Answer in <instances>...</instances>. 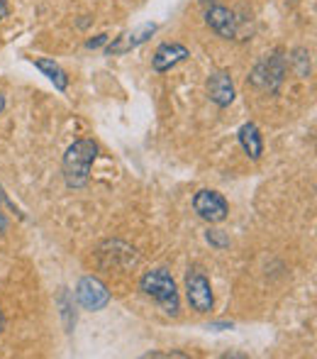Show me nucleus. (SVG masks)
I'll return each mask as SVG.
<instances>
[{
	"mask_svg": "<svg viewBox=\"0 0 317 359\" xmlns=\"http://www.w3.org/2000/svg\"><path fill=\"white\" fill-rule=\"evenodd\" d=\"M205 90H208V98L213 100L218 108H230L237 98V90H234L232 74L227 69H218L208 76L205 81Z\"/></svg>",
	"mask_w": 317,
	"mask_h": 359,
	"instance_id": "nucleus-8",
	"label": "nucleus"
},
{
	"mask_svg": "<svg viewBox=\"0 0 317 359\" xmlns=\"http://www.w3.org/2000/svg\"><path fill=\"white\" fill-rule=\"evenodd\" d=\"M157 32H159L157 22H144V25H139V27L129 29V32H122L120 37H115L113 42H108L105 54H110V57L127 54V52H132V49L142 47L144 42H149V39H152V34H157Z\"/></svg>",
	"mask_w": 317,
	"mask_h": 359,
	"instance_id": "nucleus-6",
	"label": "nucleus"
},
{
	"mask_svg": "<svg viewBox=\"0 0 317 359\" xmlns=\"http://www.w3.org/2000/svg\"><path fill=\"white\" fill-rule=\"evenodd\" d=\"M3 330H5V316H3V311H0V335H3Z\"/></svg>",
	"mask_w": 317,
	"mask_h": 359,
	"instance_id": "nucleus-21",
	"label": "nucleus"
},
{
	"mask_svg": "<svg viewBox=\"0 0 317 359\" xmlns=\"http://www.w3.org/2000/svg\"><path fill=\"white\" fill-rule=\"evenodd\" d=\"M286 74H288V59L281 49H276L251 69V74L246 76V86L261 90V93H279Z\"/></svg>",
	"mask_w": 317,
	"mask_h": 359,
	"instance_id": "nucleus-2",
	"label": "nucleus"
},
{
	"mask_svg": "<svg viewBox=\"0 0 317 359\" xmlns=\"http://www.w3.org/2000/svg\"><path fill=\"white\" fill-rule=\"evenodd\" d=\"M185 298L195 313H210L215 306L213 286L200 266H190L185 271Z\"/></svg>",
	"mask_w": 317,
	"mask_h": 359,
	"instance_id": "nucleus-4",
	"label": "nucleus"
},
{
	"mask_svg": "<svg viewBox=\"0 0 317 359\" xmlns=\"http://www.w3.org/2000/svg\"><path fill=\"white\" fill-rule=\"evenodd\" d=\"M190 57L188 47L181 42H164L157 47V52H154L152 57V69L157 74H166L171 72V69H176L178 64H183L185 59Z\"/></svg>",
	"mask_w": 317,
	"mask_h": 359,
	"instance_id": "nucleus-10",
	"label": "nucleus"
},
{
	"mask_svg": "<svg viewBox=\"0 0 317 359\" xmlns=\"http://www.w3.org/2000/svg\"><path fill=\"white\" fill-rule=\"evenodd\" d=\"M237 140L244 149V154L249 156L251 161H259L261 154H264V137H261V130L256 123H244L237 130Z\"/></svg>",
	"mask_w": 317,
	"mask_h": 359,
	"instance_id": "nucleus-11",
	"label": "nucleus"
},
{
	"mask_svg": "<svg viewBox=\"0 0 317 359\" xmlns=\"http://www.w3.org/2000/svg\"><path fill=\"white\" fill-rule=\"evenodd\" d=\"M32 64L44 76H47L49 81H52L54 88H57L59 93H66V90H69V74H66V69L59 67L54 59H32Z\"/></svg>",
	"mask_w": 317,
	"mask_h": 359,
	"instance_id": "nucleus-12",
	"label": "nucleus"
},
{
	"mask_svg": "<svg viewBox=\"0 0 317 359\" xmlns=\"http://www.w3.org/2000/svg\"><path fill=\"white\" fill-rule=\"evenodd\" d=\"M10 15V8H8V0H0V22Z\"/></svg>",
	"mask_w": 317,
	"mask_h": 359,
	"instance_id": "nucleus-18",
	"label": "nucleus"
},
{
	"mask_svg": "<svg viewBox=\"0 0 317 359\" xmlns=\"http://www.w3.org/2000/svg\"><path fill=\"white\" fill-rule=\"evenodd\" d=\"M234 323H227V320H220V323H210L208 330H232Z\"/></svg>",
	"mask_w": 317,
	"mask_h": 359,
	"instance_id": "nucleus-17",
	"label": "nucleus"
},
{
	"mask_svg": "<svg viewBox=\"0 0 317 359\" xmlns=\"http://www.w3.org/2000/svg\"><path fill=\"white\" fill-rule=\"evenodd\" d=\"M95 156H98V144L93 140H76L66 149L62 161L64 181L69 189H83L90 181V166H93Z\"/></svg>",
	"mask_w": 317,
	"mask_h": 359,
	"instance_id": "nucleus-1",
	"label": "nucleus"
},
{
	"mask_svg": "<svg viewBox=\"0 0 317 359\" xmlns=\"http://www.w3.org/2000/svg\"><path fill=\"white\" fill-rule=\"evenodd\" d=\"M205 242L213 245L215 250H227L230 247V237L225 235L223 230H218V227H210V230L205 232Z\"/></svg>",
	"mask_w": 317,
	"mask_h": 359,
	"instance_id": "nucleus-15",
	"label": "nucleus"
},
{
	"mask_svg": "<svg viewBox=\"0 0 317 359\" xmlns=\"http://www.w3.org/2000/svg\"><path fill=\"white\" fill-rule=\"evenodd\" d=\"M139 288H142L144 296H149L152 301H157L164 313L169 316H178L181 313V298H178V288H176L174 276L166 269H152L139 279Z\"/></svg>",
	"mask_w": 317,
	"mask_h": 359,
	"instance_id": "nucleus-3",
	"label": "nucleus"
},
{
	"mask_svg": "<svg viewBox=\"0 0 317 359\" xmlns=\"http://www.w3.org/2000/svg\"><path fill=\"white\" fill-rule=\"evenodd\" d=\"M108 34H98V37L95 39H88V42H85V47L88 49H98V47H103V44H108Z\"/></svg>",
	"mask_w": 317,
	"mask_h": 359,
	"instance_id": "nucleus-16",
	"label": "nucleus"
},
{
	"mask_svg": "<svg viewBox=\"0 0 317 359\" xmlns=\"http://www.w3.org/2000/svg\"><path fill=\"white\" fill-rule=\"evenodd\" d=\"M76 301L85 311H93V313L103 311L110 303V291H108V286L100 279H95V276H83L76 284Z\"/></svg>",
	"mask_w": 317,
	"mask_h": 359,
	"instance_id": "nucleus-7",
	"label": "nucleus"
},
{
	"mask_svg": "<svg viewBox=\"0 0 317 359\" xmlns=\"http://www.w3.org/2000/svg\"><path fill=\"white\" fill-rule=\"evenodd\" d=\"M203 3H208V0H203Z\"/></svg>",
	"mask_w": 317,
	"mask_h": 359,
	"instance_id": "nucleus-22",
	"label": "nucleus"
},
{
	"mask_svg": "<svg viewBox=\"0 0 317 359\" xmlns=\"http://www.w3.org/2000/svg\"><path fill=\"white\" fill-rule=\"evenodd\" d=\"M193 210L200 220L210 222V225H218V222L227 220L230 215V205L225 201V196L213 189H200L193 196Z\"/></svg>",
	"mask_w": 317,
	"mask_h": 359,
	"instance_id": "nucleus-5",
	"label": "nucleus"
},
{
	"mask_svg": "<svg viewBox=\"0 0 317 359\" xmlns=\"http://www.w3.org/2000/svg\"><path fill=\"white\" fill-rule=\"evenodd\" d=\"M5 232H8V217L0 210V235H5Z\"/></svg>",
	"mask_w": 317,
	"mask_h": 359,
	"instance_id": "nucleus-19",
	"label": "nucleus"
},
{
	"mask_svg": "<svg viewBox=\"0 0 317 359\" xmlns=\"http://www.w3.org/2000/svg\"><path fill=\"white\" fill-rule=\"evenodd\" d=\"M286 59H288V67L293 69L298 79H308V76L313 74V67H310V52L305 47H295Z\"/></svg>",
	"mask_w": 317,
	"mask_h": 359,
	"instance_id": "nucleus-13",
	"label": "nucleus"
},
{
	"mask_svg": "<svg viewBox=\"0 0 317 359\" xmlns=\"http://www.w3.org/2000/svg\"><path fill=\"white\" fill-rule=\"evenodd\" d=\"M57 303H59V308H62L64 327H66V332H71L73 325H76V313H73V301H71V296H69V288H59Z\"/></svg>",
	"mask_w": 317,
	"mask_h": 359,
	"instance_id": "nucleus-14",
	"label": "nucleus"
},
{
	"mask_svg": "<svg viewBox=\"0 0 317 359\" xmlns=\"http://www.w3.org/2000/svg\"><path fill=\"white\" fill-rule=\"evenodd\" d=\"M3 110H5V93L0 90V115H3Z\"/></svg>",
	"mask_w": 317,
	"mask_h": 359,
	"instance_id": "nucleus-20",
	"label": "nucleus"
},
{
	"mask_svg": "<svg viewBox=\"0 0 317 359\" xmlns=\"http://www.w3.org/2000/svg\"><path fill=\"white\" fill-rule=\"evenodd\" d=\"M205 25H208L220 39H237L239 18L234 10L225 8V5H210V8L205 10Z\"/></svg>",
	"mask_w": 317,
	"mask_h": 359,
	"instance_id": "nucleus-9",
	"label": "nucleus"
}]
</instances>
